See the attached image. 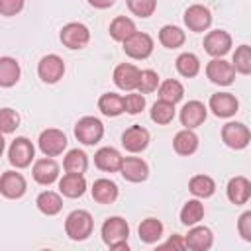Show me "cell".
Wrapping results in <instances>:
<instances>
[{"label": "cell", "instance_id": "obj_1", "mask_svg": "<svg viewBox=\"0 0 251 251\" xmlns=\"http://www.w3.org/2000/svg\"><path fill=\"white\" fill-rule=\"evenodd\" d=\"M102 241L116 251H127V237H129V224L120 218V216H112L102 224Z\"/></svg>", "mask_w": 251, "mask_h": 251}, {"label": "cell", "instance_id": "obj_2", "mask_svg": "<svg viewBox=\"0 0 251 251\" xmlns=\"http://www.w3.org/2000/svg\"><path fill=\"white\" fill-rule=\"evenodd\" d=\"M94 227V220L86 210H73L65 220V231L73 241H84Z\"/></svg>", "mask_w": 251, "mask_h": 251}, {"label": "cell", "instance_id": "obj_3", "mask_svg": "<svg viewBox=\"0 0 251 251\" xmlns=\"http://www.w3.org/2000/svg\"><path fill=\"white\" fill-rule=\"evenodd\" d=\"M104 135V124L94 116H84L75 126V137L84 145H96Z\"/></svg>", "mask_w": 251, "mask_h": 251}, {"label": "cell", "instance_id": "obj_4", "mask_svg": "<svg viewBox=\"0 0 251 251\" xmlns=\"http://www.w3.org/2000/svg\"><path fill=\"white\" fill-rule=\"evenodd\" d=\"M61 43L69 49H82L90 41V29L80 22H71L61 27Z\"/></svg>", "mask_w": 251, "mask_h": 251}, {"label": "cell", "instance_id": "obj_5", "mask_svg": "<svg viewBox=\"0 0 251 251\" xmlns=\"http://www.w3.org/2000/svg\"><path fill=\"white\" fill-rule=\"evenodd\" d=\"M35 157V147L27 137H16L8 147V161L16 169H25Z\"/></svg>", "mask_w": 251, "mask_h": 251}, {"label": "cell", "instance_id": "obj_6", "mask_svg": "<svg viewBox=\"0 0 251 251\" xmlns=\"http://www.w3.org/2000/svg\"><path fill=\"white\" fill-rule=\"evenodd\" d=\"M67 143H69L67 141V135L61 129H55V127L43 129L39 133V139H37L39 151L45 157H57V155H61L67 149Z\"/></svg>", "mask_w": 251, "mask_h": 251}, {"label": "cell", "instance_id": "obj_7", "mask_svg": "<svg viewBox=\"0 0 251 251\" xmlns=\"http://www.w3.org/2000/svg\"><path fill=\"white\" fill-rule=\"evenodd\" d=\"M153 47H155L153 37H151L149 33H145V31H135L131 37H127V39L124 41V51H126V55L131 57V59H137V61L147 59V57L153 53Z\"/></svg>", "mask_w": 251, "mask_h": 251}, {"label": "cell", "instance_id": "obj_8", "mask_svg": "<svg viewBox=\"0 0 251 251\" xmlns=\"http://www.w3.org/2000/svg\"><path fill=\"white\" fill-rule=\"evenodd\" d=\"M222 141L231 149H245L251 141V131L241 122H227L222 127Z\"/></svg>", "mask_w": 251, "mask_h": 251}, {"label": "cell", "instance_id": "obj_9", "mask_svg": "<svg viewBox=\"0 0 251 251\" xmlns=\"http://www.w3.org/2000/svg\"><path fill=\"white\" fill-rule=\"evenodd\" d=\"M37 75L47 84L59 82L63 78V75H65V63H63V59L59 55H55V53L41 57L39 63H37Z\"/></svg>", "mask_w": 251, "mask_h": 251}, {"label": "cell", "instance_id": "obj_10", "mask_svg": "<svg viewBox=\"0 0 251 251\" xmlns=\"http://www.w3.org/2000/svg\"><path fill=\"white\" fill-rule=\"evenodd\" d=\"M182 20H184V25L190 31L200 33V31H206L212 25V12L204 4H192L184 10Z\"/></svg>", "mask_w": 251, "mask_h": 251}, {"label": "cell", "instance_id": "obj_11", "mask_svg": "<svg viewBox=\"0 0 251 251\" xmlns=\"http://www.w3.org/2000/svg\"><path fill=\"white\" fill-rule=\"evenodd\" d=\"M206 76L210 78V82H214L218 86H229L235 78V69L231 63L224 61L222 57H214L206 65Z\"/></svg>", "mask_w": 251, "mask_h": 251}, {"label": "cell", "instance_id": "obj_12", "mask_svg": "<svg viewBox=\"0 0 251 251\" xmlns=\"http://www.w3.org/2000/svg\"><path fill=\"white\" fill-rule=\"evenodd\" d=\"M139 76H141V71L131 63H120L114 69V84L120 90H127V92L137 90Z\"/></svg>", "mask_w": 251, "mask_h": 251}, {"label": "cell", "instance_id": "obj_13", "mask_svg": "<svg viewBox=\"0 0 251 251\" xmlns=\"http://www.w3.org/2000/svg\"><path fill=\"white\" fill-rule=\"evenodd\" d=\"M25 188H27V182H25L22 173H16V171H4L2 173V178H0L2 196L16 200V198H22L25 194Z\"/></svg>", "mask_w": 251, "mask_h": 251}, {"label": "cell", "instance_id": "obj_14", "mask_svg": "<svg viewBox=\"0 0 251 251\" xmlns=\"http://www.w3.org/2000/svg\"><path fill=\"white\" fill-rule=\"evenodd\" d=\"M231 49V35L224 29H212L204 37V51L212 57H224Z\"/></svg>", "mask_w": 251, "mask_h": 251}, {"label": "cell", "instance_id": "obj_15", "mask_svg": "<svg viewBox=\"0 0 251 251\" xmlns=\"http://www.w3.org/2000/svg\"><path fill=\"white\" fill-rule=\"evenodd\" d=\"M31 175H33V180L43 184V186H49L53 184L57 178H59V165L55 159L51 157H43V159H37L33 163V169H31Z\"/></svg>", "mask_w": 251, "mask_h": 251}, {"label": "cell", "instance_id": "obj_16", "mask_svg": "<svg viewBox=\"0 0 251 251\" xmlns=\"http://www.w3.org/2000/svg\"><path fill=\"white\" fill-rule=\"evenodd\" d=\"M210 110L218 118H231L239 110V102L231 92H216L210 96Z\"/></svg>", "mask_w": 251, "mask_h": 251}, {"label": "cell", "instance_id": "obj_17", "mask_svg": "<svg viewBox=\"0 0 251 251\" xmlns=\"http://www.w3.org/2000/svg\"><path fill=\"white\" fill-rule=\"evenodd\" d=\"M122 145L129 153H139L149 145V131L143 126H129L122 133Z\"/></svg>", "mask_w": 251, "mask_h": 251}, {"label": "cell", "instance_id": "obj_18", "mask_svg": "<svg viewBox=\"0 0 251 251\" xmlns=\"http://www.w3.org/2000/svg\"><path fill=\"white\" fill-rule=\"evenodd\" d=\"M184 239H186V249H192V251H208L214 245L212 229L206 226H198V224L188 229Z\"/></svg>", "mask_w": 251, "mask_h": 251}, {"label": "cell", "instance_id": "obj_19", "mask_svg": "<svg viewBox=\"0 0 251 251\" xmlns=\"http://www.w3.org/2000/svg\"><path fill=\"white\" fill-rule=\"evenodd\" d=\"M120 175L129 182H143L149 176V167L141 157H124Z\"/></svg>", "mask_w": 251, "mask_h": 251}, {"label": "cell", "instance_id": "obj_20", "mask_svg": "<svg viewBox=\"0 0 251 251\" xmlns=\"http://www.w3.org/2000/svg\"><path fill=\"white\" fill-rule=\"evenodd\" d=\"M206 116H208L206 106L200 100H190L180 110V124L184 127H188V129H194V127H198V126L204 124Z\"/></svg>", "mask_w": 251, "mask_h": 251}, {"label": "cell", "instance_id": "obj_21", "mask_svg": "<svg viewBox=\"0 0 251 251\" xmlns=\"http://www.w3.org/2000/svg\"><path fill=\"white\" fill-rule=\"evenodd\" d=\"M226 194H227V200L231 204H235V206L245 204L251 198V180L245 178V176L229 178V182L226 186Z\"/></svg>", "mask_w": 251, "mask_h": 251}, {"label": "cell", "instance_id": "obj_22", "mask_svg": "<svg viewBox=\"0 0 251 251\" xmlns=\"http://www.w3.org/2000/svg\"><path fill=\"white\" fill-rule=\"evenodd\" d=\"M124 157L114 147H102L94 153V165L104 173H118Z\"/></svg>", "mask_w": 251, "mask_h": 251}, {"label": "cell", "instance_id": "obj_23", "mask_svg": "<svg viewBox=\"0 0 251 251\" xmlns=\"http://www.w3.org/2000/svg\"><path fill=\"white\" fill-rule=\"evenodd\" d=\"M59 192L67 198H78L86 192V178L84 175L76 173H65L63 178L59 180Z\"/></svg>", "mask_w": 251, "mask_h": 251}, {"label": "cell", "instance_id": "obj_24", "mask_svg": "<svg viewBox=\"0 0 251 251\" xmlns=\"http://www.w3.org/2000/svg\"><path fill=\"white\" fill-rule=\"evenodd\" d=\"M90 192H92V198L98 204H112V202H116V198L120 194L118 184L114 180H110V178H98V180H94Z\"/></svg>", "mask_w": 251, "mask_h": 251}, {"label": "cell", "instance_id": "obj_25", "mask_svg": "<svg viewBox=\"0 0 251 251\" xmlns=\"http://www.w3.org/2000/svg\"><path fill=\"white\" fill-rule=\"evenodd\" d=\"M173 149L178 155H182V157H188V155L196 153V149H198V135L192 129H188V127L180 129L175 135V139H173Z\"/></svg>", "mask_w": 251, "mask_h": 251}, {"label": "cell", "instance_id": "obj_26", "mask_svg": "<svg viewBox=\"0 0 251 251\" xmlns=\"http://www.w3.org/2000/svg\"><path fill=\"white\" fill-rule=\"evenodd\" d=\"M98 110L108 118H116L126 112V100L116 92H106L98 98Z\"/></svg>", "mask_w": 251, "mask_h": 251}, {"label": "cell", "instance_id": "obj_27", "mask_svg": "<svg viewBox=\"0 0 251 251\" xmlns=\"http://www.w3.org/2000/svg\"><path fill=\"white\" fill-rule=\"evenodd\" d=\"M20 75H22V69L14 57H6V55L0 57V86L4 88L14 86L20 80Z\"/></svg>", "mask_w": 251, "mask_h": 251}, {"label": "cell", "instance_id": "obj_28", "mask_svg": "<svg viewBox=\"0 0 251 251\" xmlns=\"http://www.w3.org/2000/svg\"><path fill=\"white\" fill-rule=\"evenodd\" d=\"M35 206H37V210H39L41 214H45V216H55V214H59L61 208H63V198H61V194H57V192H53V190H43V192L35 198Z\"/></svg>", "mask_w": 251, "mask_h": 251}, {"label": "cell", "instance_id": "obj_29", "mask_svg": "<svg viewBox=\"0 0 251 251\" xmlns=\"http://www.w3.org/2000/svg\"><path fill=\"white\" fill-rule=\"evenodd\" d=\"M110 35H112V39L114 41H126L127 37H131L137 29H135V24H133V20H129V18H126V16H118V18H114L112 20V24H110Z\"/></svg>", "mask_w": 251, "mask_h": 251}, {"label": "cell", "instance_id": "obj_30", "mask_svg": "<svg viewBox=\"0 0 251 251\" xmlns=\"http://www.w3.org/2000/svg\"><path fill=\"white\" fill-rule=\"evenodd\" d=\"M139 239L143 243H157L163 235V224L157 218H145L137 227Z\"/></svg>", "mask_w": 251, "mask_h": 251}, {"label": "cell", "instance_id": "obj_31", "mask_svg": "<svg viewBox=\"0 0 251 251\" xmlns=\"http://www.w3.org/2000/svg\"><path fill=\"white\" fill-rule=\"evenodd\" d=\"M159 41L167 49H176L186 41V33L178 25H171L169 24V25H163L159 29Z\"/></svg>", "mask_w": 251, "mask_h": 251}, {"label": "cell", "instance_id": "obj_32", "mask_svg": "<svg viewBox=\"0 0 251 251\" xmlns=\"http://www.w3.org/2000/svg\"><path fill=\"white\" fill-rule=\"evenodd\" d=\"M188 190L196 198H210L216 192V182L208 175H194L188 182Z\"/></svg>", "mask_w": 251, "mask_h": 251}, {"label": "cell", "instance_id": "obj_33", "mask_svg": "<svg viewBox=\"0 0 251 251\" xmlns=\"http://www.w3.org/2000/svg\"><path fill=\"white\" fill-rule=\"evenodd\" d=\"M63 169H65V173L84 175L86 169H88V157H86V153L80 151V149H71V151L65 155Z\"/></svg>", "mask_w": 251, "mask_h": 251}, {"label": "cell", "instance_id": "obj_34", "mask_svg": "<svg viewBox=\"0 0 251 251\" xmlns=\"http://www.w3.org/2000/svg\"><path fill=\"white\" fill-rule=\"evenodd\" d=\"M204 218V204L200 202V200H188L184 206H182V210H180V224L182 226H188V227H192V226H196L200 220Z\"/></svg>", "mask_w": 251, "mask_h": 251}, {"label": "cell", "instance_id": "obj_35", "mask_svg": "<svg viewBox=\"0 0 251 251\" xmlns=\"http://www.w3.org/2000/svg\"><path fill=\"white\" fill-rule=\"evenodd\" d=\"M151 120L159 126H167L175 120V104L173 102H167V100H157L153 106H151Z\"/></svg>", "mask_w": 251, "mask_h": 251}, {"label": "cell", "instance_id": "obj_36", "mask_svg": "<svg viewBox=\"0 0 251 251\" xmlns=\"http://www.w3.org/2000/svg\"><path fill=\"white\" fill-rule=\"evenodd\" d=\"M175 63H176L178 75H182L186 78H192L200 73V59L194 53H180Z\"/></svg>", "mask_w": 251, "mask_h": 251}, {"label": "cell", "instance_id": "obj_37", "mask_svg": "<svg viewBox=\"0 0 251 251\" xmlns=\"http://www.w3.org/2000/svg\"><path fill=\"white\" fill-rule=\"evenodd\" d=\"M182 96H184V86L176 78H169V80H165V82L159 84V98L161 100H167V102L176 104V102L182 100Z\"/></svg>", "mask_w": 251, "mask_h": 251}, {"label": "cell", "instance_id": "obj_38", "mask_svg": "<svg viewBox=\"0 0 251 251\" xmlns=\"http://www.w3.org/2000/svg\"><path fill=\"white\" fill-rule=\"evenodd\" d=\"M231 65H233L235 73L251 75V47H249V45H239V47L233 51Z\"/></svg>", "mask_w": 251, "mask_h": 251}, {"label": "cell", "instance_id": "obj_39", "mask_svg": "<svg viewBox=\"0 0 251 251\" xmlns=\"http://www.w3.org/2000/svg\"><path fill=\"white\" fill-rule=\"evenodd\" d=\"M126 4L129 12L137 18H149L157 8V0H126Z\"/></svg>", "mask_w": 251, "mask_h": 251}, {"label": "cell", "instance_id": "obj_40", "mask_svg": "<svg viewBox=\"0 0 251 251\" xmlns=\"http://www.w3.org/2000/svg\"><path fill=\"white\" fill-rule=\"evenodd\" d=\"M159 88V75L151 69H145L141 71V76H139V84H137V92L141 94H151Z\"/></svg>", "mask_w": 251, "mask_h": 251}, {"label": "cell", "instance_id": "obj_41", "mask_svg": "<svg viewBox=\"0 0 251 251\" xmlns=\"http://www.w3.org/2000/svg\"><path fill=\"white\" fill-rule=\"evenodd\" d=\"M20 126V114L12 108H2L0 110V127L4 133H12Z\"/></svg>", "mask_w": 251, "mask_h": 251}, {"label": "cell", "instance_id": "obj_42", "mask_svg": "<svg viewBox=\"0 0 251 251\" xmlns=\"http://www.w3.org/2000/svg\"><path fill=\"white\" fill-rule=\"evenodd\" d=\"M124 100H126V112H127V114H131V116L139 114V112L145 108V98H143V94H141V92L126 94V96H124Z\"/></svg>", "mask_w": 251, "mask_h": 251}, {"label": "cell", "instance_id": "obj_43", "mask_svg": "<svg viewBox=\"0 0 251 251\" xmlns=\"http://www.w3.org/2000/svg\"><path fill=\"white\" fill-rule=\"evenodd\" d=\"M237 231L241 235V239L245 241H251V210L243 212L237 220Z\"/></svg>", "mask_w": 251, "mask_h": 251}, {"label": "cell", "instance_id": "obj_44", "mask_svg": "<svg viewBox=\"0 0 251 251\" xmlns=\"http://www.w3.org/2000/svg\"><path fill=\"white\" fill-rule=\"evenodd\" d=\"M25 0H0V14L2 16H16L24 10Z\"/></svg>", "mask_w": 251, "mask_h": 251}, {"label": "cell", "instance_id": "obj_45", "mask_svg": "<svg viewBox=\"0 0 251 251\" xmlns=\"http://www.w3.org/2000/svg\"><path fill=\"white\" fill-rule=\"evenodd\" d=\"M161 249H169V247H173V249H186V239L182 237V235H178V233H175V235H171L163 245H159Z\"/></svg>", "mask_w": 251, "mask_h": 251}, {"label": "cell", "instance_id": "obj_46", "mask_svg": "<svg viewBox=\"0 0 251 251\" xmlns=\"http://www.w3.org/2000/svg\"><path fill=\"white\" fill-rule=\"evenodd\" d=\"M114 2H116V0H88V4H90L92 8H98V10H106V8L114 6Z\"/></svg>", "mask_w": 251, "mask_h": 251}]
</instances>
